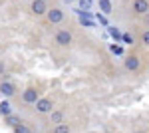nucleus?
Here are the masks:
<instances>
[{
	"instance_id": "obj_1",
	"label": "nucleus",
	"mask_w": 149,
	"mask_h": 133,
	"mask_svg": "<svg viewBox=\"0 0 149 133\" xmlns=\"http://www.w3.org/2000/svg\"><path fill=\"white\" fill-rule=\"evenodd\" d=\"M48 20L52 24H60L62 20H64V12L60 10V8H52V10H48Z\"/></svg>"
},
{
	"instance_id": "obj_2",
	"label": "nucleus",
	"mask_w": 149,
	"mask_h": 133,
	"mask_svg": "<svg viewBox=\"0 0 149 133\" xmlns=\"http://www.w3.org/2000/svg\"><path fill=\"white\" fill-rule=\"evenodd\" d=\"M56 42L60 46H70L72 44V34H70L68 30H60V32L56 34Z\"/></svg>"
},
{
	"instance_id": "obj_3",
	"label": "nucleus",
	"mask_w": 149,
	"mask_h": 133,
	"mask_svg": "<svg viewBox=\"0 0 149 133\" xmlns=\"http://www.w3.org/2000/svg\"><path fill=\"white\" fill-rule=\"evenodd\" d=\"M22 100H24V103H36L38 101V91L34 88H28L22 93Z\"/></svg>"
},
{
	"instance_id": "obj_4",
	"label": "nucleus",
	"mask_w": 149,
	"mask_h": 133,
	"mask_svg": "<svg viewBox=\"0 0 149 133\" xmlns=\"http://www.w3.org/2000/svg\"><path fill=\"white\" fill-rule=\"evenodd\" d=\"M32 12H34L36 16H40V14H46V12H48L46 2H44V0H34V2H32Z\"/></svg>"
},
{
	"instance_id": "obj_5",
	"label": "nucleus",
	"mask_w": 149,
	"mask_h": 133,
	"mask_svg": "<svg viewBox=\"0 0 149 133\" xmlns=\"http://www.w3.org/2000/svg\"><path fill=\"white\" fill-rule=\"evenodd\" d=\"M36 109L40 111V113H48V111H52V101L50 100H40L36 101Z\"/></svg>"
},
{
	"instance_id": "obj_6",
	"label": "nucleus",
	"mask_w": 149,
	"mask_h": 133,
	"mask_svg": "<svg viewBox=\"0 0 149 133\" xmlns=\"http://www.w3.org/2000/svg\"><path fill=\"white\" fill-rule=\"evenodd\" d=\"M133 10L137 12V14H145V12H149V2L147 0H135Z\"/></svg>"
},
{
	"instance_id": "obj_7",
	"label": "nucleus",
	"mask_w": 149,
	"mask_h": 133,
	"mask_svg": "<svg viewBox=\"0 0 149 133\" xmlns=\"http://www.w3.org/2000/svg\"><path fill=\"white\" fill-rule=\"evenodd\" d=\"M0 93L6 95V97L14 95V86H12L10 81H2V84H0Z\"/></svg>"
},
{
	"instance_id": "obj_8",
	"label": "nucleus",
	"mask_w": 149,
	"mask_h": 133,
	"mask_svg": "<svg viewBox=\"0 0 149 133\" xmlns=\"http://www.w3.org/2000/svg\"><path fill=\"white\" fill-rule=\"evenodd\" d=\"M125 68H127V70H131V72H135V70L139 68V60L135 58V56H129V58L125 60Z\"/></svg>"
},
{
	"instance_id": "obj_9",
	"label": "nucleus",
	"mask_w": 149,
	"mask_h": 133,
	"mask_svg": "<svg viewBox=\"0 0 149 133\" xmlns=\"http://www.w3.org/2000/svg\"><path fill=\"white\" fill-rule=\"evenodd\" d=\"M10 113H12L10 103H8V101H0V115H4V117H6V115H10Z\"/></svg>"
},
{
	"instance_id": "obj_10",
	"label": "nucleus",
	"mask_w": 149,
	"mask_h": 133,
	"mask_svg": "<svg viewBox=\"0 0 149 133\" xmlns=\"http://www.w3.org/2000/svg\"><path fill=\"white\" fill-rule=\"evenodd\" d=\"M6 123H8V125H12V127H16V125H20V117H18V115H6Z\"/></svg>"
},
{
	"instance_id": "obj_11",
	"label": "nucleus",
	"mask_w": 149,
	"mask_h": 133,
	"mask_svg": "<svg viewBox=\"0 0 149 133\" xmlns=\"http://www.w3.org/2000/svg\"><path fill=\"white\" fill-rule=\"evenodd\" d=\"M100 6H102V10L105 14H111V4H109V0H100Z\"/></svg>"
},
{
	"instance_id": "obj_12",
	"label": "nucleus",
	"mask_w": 149,
	"mask_h": 133,
	"mask_svg": "<svg viewBox=\"0 0 149 133\" xmlns=\"http://www.w3.org/2000/svg\"><path fill=\"white\" fill-rule=\"evenodd\" d=\"M52 121L54 123H62L64 121V113H62V111H52Z\"/></svg>"
},
{
	"instance_id": "obj_13",
	"label": "nucleus",
	"mask_w": 149,
	"mask_h": 133,
	"mask_svg": "<svg viewBox=\"0 0 149 133\" xmlns=\"http://www.w3.org/2000/svg\"><path fill=\"white\" fill-rule=\"evenodd\" d=\"M54 133H70V127L66 125V123H58L56 129H54Z\"/></svg>"
},
{
	"instance_id": "obj_14",
	"label": "nucleus",
	"mask_w": 149,
	"mask_h": 133,
	"mask_svg": "<svg viewBox=\"0 0 149 133\" xmlns=\"http://www.w3.org/2000/svg\"><path fill=\"white\" fill-rule=\"evenodd\" d=\"M80 8L81 10H90L92 8V0H80Z\"/></svg>"
},
{
	"instance_id": "obj_15",
	"label": "nucleus",
	"mask_w": 149,
	"mask_h": 133,
	"mask_svg": "<svg viewBox=\"0 0 149 133\" xmlns=\"http://www.w3.org/2000/svg\"><path fill=\"white\" fill-rule=\"evenodd\" d=\"M14 133H32V131H30L28 127H24L22 123H20V125H16V127H14Z\"/></svg>"
},
{
	"instance_id": "obj_16",
	"label": "nucleus",
	"mask_w": 149,
	"mask_h": 133,
	"mask_svg": "<svg viewBox=\"0 0 149 133\" xmlns=\"http://www.w3.org/2000/svg\"><path fill=\"white\" fill-rule=\"evenodd\" d=\"M80 22L84 24V26H88V28H93V22L90 20V18H84V16H80Z\"/></svg>"
},
{
	"instance_id": "obj_17",
	"label": "nucleus",
	"mask_w": 149,
	"mask_h": 133,
	"mask_svg": "<svg viewBox=\"0 0 149 133\" xmlns=\"http://www.w3.org/2000/svg\"><path fill=\"white\" fill-rule=\"evenodd\" d=\"M121 38H123V42H125V44H133V36H129V34H123Z\"/></svg>"
},
{
	"instance_id": "obj_18",
	"label": "nucleus",
	"mask_w": 149,
	"mask_h": 133,
	"mask_svg": "<svg viewBox=\"0 0 149 133\" xmlns=\"http://www.w3.org/2000/svg\"><path fill=\"white\" fill-rule=\"evenodd\" d=\"M141 40H143V44H147V46H149V30H147V32H143Z\"/></svg>"
},
{
	"instance_id": "obj_19",
	"label": "nucleus",
	"mask_w": 149,
	"mask_h": 133,
	"mask_svg": "<svg viewBox=\"0 0 149 133\" xmlns=\"http://www.w3.org/2000/svg\"><path fill=\"white\" fill-rule=\"evenodd\" d=\"M109 34H111V36H113L115 40H117V38H119V32H117V30H115V28H109Z\"/></svg>"
},
{
	"instance_id": "obj_20",
	"label": "nucleus",
	"mask_w": 149,
	"mask_h": 133,
	"mask_svg": "<svg viewBox=\"0 0 149 133\" xmlns=\"http://www.w3.org/2000/svg\"><path fill=\"white\" fill-rule=\"evenodd\" d=\"M111 52H115V54H121V52H123V50H121V48H119V46H111Z\"/></svg>"
},
{
	"instance_id": "obj_21",
	"label": "nucleus",
	"mask_w": 149,
	"mask_h": 133,
	"mask_svg": "<svg viewBox=\"0 0 149 133\" xmlns=\"http://www.w3.org/2000/svg\"><path fill=\"white\" fill-rule=\"evenodd\" d=\"M97 20H100V24H107V20H105L103 16H97Z\"/></svg>"
},
{
	"instance_id": "obj_22",
	"label": "nucleus",
	"mask_w": 149,
	"mask_h": 133,
	"mask_svg": "<svg viewBox=\"0 0 149 133\" xmlns=\"http://www.w3.org/2000/svg\"><path fill=\"white\" fill-rule=\"evenodd\" d=\"M143 16H145V22H149V12H145Z\"/></svg>"
},
{
	"instance_id": "obj_23",
	"label": "nucleus",
	"mask_w": 149,
	"mask_h": 133,
	"mask_svg": "<svg viewBox=\"0 0 149 133\" xmlns=\"http://www.w3.org/2000/svg\"><path fill=\"white\" fill-rule=\"evenodd\" d=\"M2 72H4V66H2V64H0V74H2Z\"/></svg>"
},
{
	"instance_id": "obj_24",
	"label": "nucleus",
	"mask_w": 149,
	"mask_h": 133,
	"mask_svg": "<svg viewBox=\"0 0 149 133\" xmlns=\"http://www.w3.org/2000/svg\"><path fill=\"white\" fill-rule=\"evenodd\" d=\"M147 2H149V0H147Z\"/></svg>"
}]
</instances>
